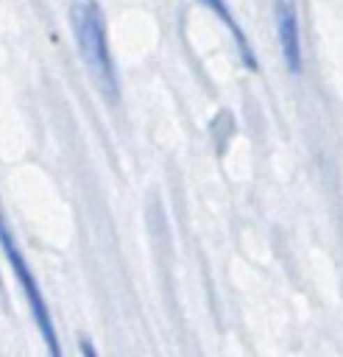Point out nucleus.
I'll list each match as a JSON object with an SVG mask.
<instances>
[{
  "instance_id": "obj_2",
  "label": "nucleus",
  "mask_w": 343,
  "mask_h": 357,
  "mask_svg": "<svg viewBox=\"0 0 343 357\" xmlns=\"http://www.w3.org/2000/svg\"><path fill=\"white\" fill-rule=\"evenodd\" d=\"M0 245H3V254H6V259H8V265H11V271H14V276H17L20 287H22V293H25V301H28V307H31V312H33V321H36V326H39V332H42L47 349H50V354L59 357L61 349H59V340H56V329H53V321H50V310H47V304H45V296H42V290H39V284H36V279H33V273H31V268H28V262H25V257H22V251H20V245H17L14 234H11V229H8L6 218H3V212H0Z\"/></svg>"
},
{
  "instance_id": "obj_3",
  "label": "nucleus",
  "mask_w": 343,
  "mask_h": 357,
  "mask_svg": "<svg viewBox=\"0 0 343 357\" xmlns=\"http://www.w3.org/2000/svg\"><path fill=\"white\" fill-rule=\"evenodd\" d=\"M276 28H279V42H282V56L290 73L301 70V36H298V17L287 0H276Z\"/></svg>"
},
{
  "instance_id": "obj_5",
  "label": "nucleus",
  "mask_w": 343,
  "mask_h": 357,
  "mask_svg": "<svg viewBox=\"0 0 343 357\" xmlns=\"http://www.w3.org/2000/svg\"><path fill=\"white\" fill-rule=\"evenodd\" d=\"M81 349H84V354H86V357H95V349H92L89 343H81Z\"/></svg>"
},
{
  "instance_id": "obj_4",
  "label": "nucleus",
  "mask_w": 343,
  "mask_h": 357,
  "mask_svg": "<svg viewBox=\"0 0 343 357\" xmlns=\"http://www.w3.org/2000/svg\"><path fill=\"white\" fill-rule=\"evenodd\" d=\"M223 22H226V28L234 33V39H237V47H240V56H243V61L251 67V70H257V59H254V53H251V47H248V42H245V36H243V31L237 28V22H234V17H231V11L226 8V3L223 0H204Z\"/></svg>"
},
{
  "instance_id": "obj_1",
  "label": "nucleus",
  "mask_w": 343,
  "mask_h": 357,
  "mask_svg": "<svg viewBox=\"0 0 343 357\" xmlns=\"http://www.w3.org/2000/svg\"><path fill=\"white\" fill-rule=\"evenodd\" d=\"M70 28L75 33L81 59L86 61L92 78L103 89V95L112 100L117 92V75L112 64L109 36H106V20L98 6V0H73L70 6Z\"/></svg>"
}]
</instances>
